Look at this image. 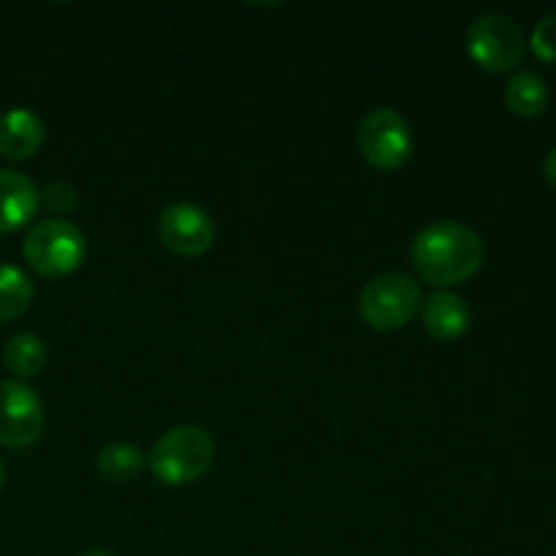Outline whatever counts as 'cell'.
Here are the masks:
<instances>
[{
    "mask_svg": "<svg viewBox=\"0 0 556 556\" xmlns=\"http://www.w3.org/2000/svg\"><path fill=\"white\" fill-rule=\"evenodd\" d=\"M410 258L424 282L454 288L478 275L486 261V244L465 223L438 220L413 239Z\"/></svg>",
    "mask_w": 556,
    "mask_h": 556,
    "instance_id": "obj_1",
    "label": "cell"
},
{
    "mask_svg": "<svg viewBox=\"0 0 556 556\" xmlns=\"http://www.w3.org/2000/svg\"><path fill=\"white\" fill-rule=\"evenodd\" d=\"M212 462H215V443L199 427L168 429L147 456L150 472L166 486H188L199 481L206 476Z\"/></svg>",
    "mask_w": 556,
    "mask_h": 556,
    "instance_id": "obj_2",
    "label": "cell"
},
{
    "mask_svg": "<svg viewBox=\"0 0 556 556\" xmlns=\"http://www.w3.org/2000/svg\"><path fill=\"white\" fill-rule=\"evenodd\" d=\"M22 255L41 277H68L85 264V233L63 217H47L27 231Z\"/></svg>",
    "mask_w": 556,
    "mask_h": 556,
    "instance_id": "obj_3",
    "label": "cell"
},
{
    "mask_svg": "<svg viewBox=\"0 0 556 556\" xmlns=\"http://www.w3.org/2000/svg\"><path fill=\"white\" fill-rule=\"evenodd\" d=\"M421 288L402 271L372 277L358 296V315L375 331H396L421 309Z\"/></svg>",
    "mask_w": 556,
    "mask_h": 556,
    "instance_id": "obj_4",
    "label": "cell"
},
{
    "mask_svg": "<svg viewBox=\"0 0 556 556\" xmlns=\"http://www.w3.org/2000/svg\"><path fill=\"white\" fill-rule=\"evenodd\" d=\"M525 49V33L508 14H481L467 27V54L489 74L514 71Z\"/></svg>",
    "mask_w": 556,
    "mask_h": 556,
    "instance_id": "obj_5",
    "label": "cell"
},
{
    "mask_svg": "<svg viewBox=\"0 0 556 556\" xmlns=\"http://www.w3.org/2000/svg\"><path fill=\"white\" fill-rule=\"evenodd\" d=\"M358 152L369 166L396 172L413 155V128L396 109H372L358 125Z\"/></svg>",
    "mask_w": 556,
    "mask_h": 556,
    "instance_id": "obj_6",
    "label": "cell"
},
{
    "mask_svg": "<svg viewBox=\"0 0 556 556\" xmlns=\"http://www.w3.org/2000/svg\"><path fill=\"white\" fill-rule=\"evenodd\" d=\"M43 432V402L22 380L0 383V445L30 448Z\"/></svg>",
    "mask_w": 556,
    "mask_h": 556,
    "instance_id": "obj_7",
    "label": "cell"
},
{
    "mask_svg": "<svg viewBox=\"0 0 556 556\" xmlns=\"http://www.w3.org/2000/svg\"><path fill=\"white\" fill-rule=\"evenodd\" d=\"M157 237L172 250L174 255L182 258H199L210 253L215 244L217 228L215 220L195 204H172L161 212L157 220Z\"/></svg>",
    "mask_w": 556,
    "mask_h": 556,
    "instance_id": "obj_8",
    "label": "cell"
},
{
    "mask_svg": "<svg viewBox=\"0 0 556 556\" xmlns=\"http://www.w3.org/2000/svg\"><path fill=\"white\" fill-rule=\"evenodd\" d=\"M421 324L427 329V334H432L434 340L454 342L459 337H465L467 329H470V304L459 293L438 291L427 302H421Z\"/></svg>",
    "mask_w": 556,
    "mask_h": 556,
    "instance_id": "obj_9",
    "label": "cell"
},
{
    "mask_svg": "<svg viewBox=\"0 0 556 556\" xmlns=\"http://www.w3.org/2000/svg\"><path fill=\"white\" fill-rule=\"evenodd\" d=\"M47 130L38 114L14 106L0 114V155L11 161H27L43 147Z\"/></svg>",
    "mask_w": 556,
    "mask_h": 556,
    "instance_id": "obj_10",
    "label": "cell"
},
{
    "mask_svg": "<svg viewBox=\"0 0 556 556\" xmlns=\"http://www.w3.org/2000/svg\"><path fill=\"white\" fill-rule=\"evenodd\" d=\"M38 210V188L30 177L0 168V233L27 226Z\"/></svg>",
    "mask_w": 556,
    "mask_h": 556,
    "instance_id": "obj_11",
    "label": "cell"
},
{
    "mask_svg": "<svg viewBox=\"0 0 556 556\" xmlns=\"http://www.w3.org/2000/svg\"><path fill=\"white\" fill-rule=\"evenodd\" d=\"M548 85L543 81V76L532 74V71H519L508 79L505 87V103L514 114L525 119H535L546 112L548 106Z\"/></svg>",
    "mask_w": 556,
    "mask_h": 556,
    "instance_id": "obj_12",
    "label": "cell"
},
{
    "mask_svg": "<svg viewBox=\"0 0 556 556\" xmlns=\"http://www.w3.org/2000/svg\"><path fill=\"white\" fill-rule=\"evenodd\" d=\"M47 345L36 334H14L3 348V364L16 378H36L47 367Z\"/></svg>",
    "mask_w": 556,
    "mask_h": 556,
    "instance_id": "obj_13",
    "label": "cell"
},
{
    "mask_svg": "<svg viewBox=\"0 0 556 556\" xmlns=\"http://www.w3.org/2000/svg\"><path fill=\"white\" fill-rule=\"evenodd\" d=\"M147 459L144 451L136 448L134 443H112L98 454V472L101 478L112 483H130L141 470H144Z\"/></svg>",
    "mask_w": 556,
    "mask_h": 556,
    "instance_id": "obj_14",
    "label": "cell"
},
{
    "mask_svg": "<svg viewBox=\"0 0 556 556\" xmlns=\"http://www.w3.org/2000/svg\"><path fill=\"white\" fill-rule=\"evenodd\" d=\"M33 304V282L22 269L0 264V320H14Z\"/></svg>",
    "mask_w": 556,
    "mask_h": 556,
    "instance_id": "obj_15",
    "label": "cell"
},
{
    "mask_svg": "<svg viewBox=\"0 0 556 556\" xmlns=\"http://www.w3.org/2000/svg\"><path fill=\"white\" fill-rule=\"evenodd\" d=\"M76 201H79V193H76L74 185L65 182V179H54V182H49L47 188L38 193V204L47 206L52 215H65V212L74 210Z\"/></svg>",
    "mask_w": 556,
    "mask_h": 556,
    "instance_id": "obj_16",
    "label": "cell"
},
{
    "mask_svg": "<svg viewBox=\"0 0 556 556\" xmlns=\"http://www.w3.org/2000/svg\"><path fill=\"white\" fill-rule=\"evenodd\" d=\"M530 47L538 60H543V63H556V14L543 16V20L532 27Z\"/></svg>",
    "mask_w": 556,
    "mask_h": 556,
    "instance_id": "obj_17",
    "label": "cell"
},
{
    "mask_svg": "<svg viewBox=\"0 0 556 556\" xmlns=\"http://www.w3.org/2000/svg\"><path fill=\"white\" fill-rule=\"evenodd\" d=\"M543 177H546V182L556 190V147L548 152L546 161H543Z\"/></svg>",
    "mask_w": 556,
    "mask_h": 556,
    "instance_id": "obj_18",
    "label": "cell"
},
{
    "mask_svg": "<svg viewBox=\"0 0 556 556\" xmlns=\"http://www.w3.org/2000/svg\"><path fill=\"white\" fill-rule=\"evenodd\" d=\"M79 556H117V554H112V552H87V554H79Z\"/></svg>",
    "mask_w": 556,
    "mask_h": 556,
    "instance_id": "obj_19",
    "label": "cell"
},
{
    "mask_svg": "<svg viewBox=\"0 0 556 556\" xmlns=\"http://www.w3.org/2000/svg\"><path fill=\"white\" fill-rule=\"evenodd\" d=\"M3 483H5V465L3 459H0V489H3Z\"/></svg>",
    "mask_w": 556,
    "mask_h": 556,
    "instance_id": "obj_20",
    "label": "cell"
}]
</instances>
